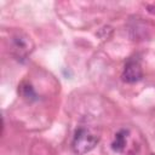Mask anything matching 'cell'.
<instances>
[{
    "instance_id": "obj_1",
    "label": "cell",
    "mask_w": 155,
    "mask_h": 155,
    "mask_svg": "<svg viewBox=\"0 0 155 155\" xmlns=\"http://www.w3.org/2000/svg\"><path fill=\"white\" fill-rule=\"evenodd\" d=\"M98 140H99V137L96 133H93L86 127H79L74 133L71 147L75 154L84 155L91 151L97 145Z\"/></svg>"
},
{
    "instance_id": "obj_2",
    "label": "cell",
    "mask_w": 155,
    "mask_h": 155,
    "mask_svg": "<svg viewBox=\"0 0 155 155\" xmlns=\"http://www.w3.org/2000/svg\"><path fill=\"white\" fill-rule=\"evenodd\" d=\"M33 41L24 33H17L11 38V52L17 59H25L33 51Z\"/></svg>"
},
{
    "instance_id": "obj_3",
    "label": "cell",
    "mask_w": 155,
    "mask_h": 155,
    "mask_svg": "<svg viewBox=\"0 0 155 155\" xmlns=\"http://www.w3.org/2000/svg\"><path fill=\"white\" fill-rule=\"evenodd\" d=\"M143 78V69L140 62L136 58H130L124 68L122 71V80L127 84H133L139 81Z\"/></svg>"
},
{
    "instance_id": "obj_4",
    "label": "cell",
    "mask_w": 155,
    "mask_h": 155,
    "mask_svg": "<svg viewBox=\"0 0 155 155\" xmlns=\"http://www.w3.org/2000/svg\"><path fill=\"white\" fill-rule=\"evenodd\" d=\"M127 134H128V131L127 130H120L116 134H115V138L111 143V149L116 153H121L124 151L125 147H126V138H127Z\"/></svg>"
},
{
    "instance_id": "obj_5",
    "label": "cell",
    "mask_w": 155,
    "mask_h": 155,
    "mask_svg": "<svg viewBox=\"0 0 155 155\" xmlns=\"http://www.w3.org/2000/svg\"><path fill=\"white\" fill-rule=\"evenodd\" d=\"M18 93L27 101L29 102H33V101H36L38 99V96H36V92L34 91L33 86L28 82H22L19 86H18Z\"/></svg>"
},
{
    "instance_id": "obj_6",
    "label": "cell",
    "mask_w": 155,
    "mask_h": 155,
    "mask_svg": "<svg viewBox=\"0 0 155 155\" xmlns=\"http://www.w3.org/2000/svg\"><path fill=\"white\" fill-rule=\"evenodd\" d=\"M153 155H155V154H153Z\"/></svg>"
}]
</instances>
